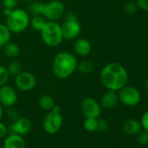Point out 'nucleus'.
<instances>
[{
	"label": "nucleus",
	"instance_id": "1",
	"mask_svg": "<svg viewBox=\"0 0 148 148\" xmlns=\"http://www.w3.org/2000/svg\"><path fill=\"white\" fill-rule=\"evenodd\" d=\"M100 80L107 90L118 92L126 86L128 73L126 69L119 63L111 62L106 64L101 70Z\"/></svg>",
	"mask_w": 148,
	"mask_h": 148
},
{
	"label": "nucleus",
	"instance_id": "2",
	"mask_svg": "<svg viewBox=\"0 0 148 148\" xmlns=\"http://www.w3.org/2000/svg\"><path fill=\"white\" fill-rule=\"evenodd\" d=\"M78 63L76 56L69 51H60L57 53L51 64L54 76L59 79L70 78L77 71Z\"/></svg>",
	"mask_w": 148,
	"mask_h": 148
},
{
	"label": "nucleus",
	"instance_id": "3",
	"mask_svg": "<svg viewBox=\"0 0 148 148\" xmlns=\"http://www.w3.org/2000/svg\"><path fill=\"white\" fill-rule=\"evenodd\" d=\"M39 33L43 42L51 48L58 47L64 40L61 25L57 21L47 20Z\"/></svg>",
	"mask_w": 148,
	"mask_h": 148
},
{
	"label": "nucleus",
	"instance_id": "4",
	"mask_svg": "<svg viewBox=\"0 0 148 148\" xmlns=\"http://www.w3.org/2000/svg\"><path fill=\"white\" fill-rule=\"evenodd\" d=\"M31 17L25 10L15 8L6 17L5 25L12 33H21L25 32L30 25Z\"/></svg>",
	"mask_w": 148,
	"mask_h": 148
},
{
	"label": "nucleus",
	"instance_id": "5",
	"mask_svg": "<svg viewBox=\"0 0 148 148\" xmlns=\"http://www.w3.org/2000/svg\"><path fill=\"white\" fill-rule=\"evenodd\" d=\"M64 22L60 24L63 38L66 40H73L78 38L81 33V25L78 20L75 13L67 12L64 15Z\"/></svg>",
	"mask_w": 148,
	"mask_h": 148
},
{
	"label": "nucleus",
	"instance_id": "6",
	"mask_svg": "<svg viewBox=\"0 0 148 148\" xmlns=\"http://www.w3.org/2000/svg\"><path fill=\"white\" fill-rule=\"evenodd\" d=\"M63 116L60 106L56 105L51 111H48L43 120V128L48 134H55L61 129Z\"/></svg>",
	"mask_w": 148,
	"mask_h": 148
},
{
	"label": "nucleus",
	"instance_id": "7",
	"mask_svg": "<svg viewBox=\"0 0 148 148\" xmlns=\"http://www.w3.org/2000/svg\"><path fill=\"white\" fill-rule=\"evenodd\" d=\"M65 12V6L60 0H51L45 4L43 16L48 21H58L62 18Z\"/></svg>",
	"mask_w": 148,
	"mask_h": 148
},
{
	"label": "nucleus",
	"instance_id": "8",
	"mask_svg": "<svg viewBox=\"0 0 148 148\" xmlns=\"http://www.w3.org/2000/svg\"><path fill=\"white\" fill-rule=\"evenodd\" d=\"M118 95L119 100L126 106H135L141 99L139 91L137 88L129 86H125L119 90Z\"/></svg>",
	"mask_w": 148,
	"mask_h": 148
},
{
	"label": "nucleus",
	"instance_id": "9",
	"mask_svg": "<svg viewBox=\"0 0 148 148\" xmlns=\"http://www.w3.org/2000/svg\"><path fill=\"white\" fill-rule=\"evenodd\" d=\"M14 83L18 90L22 92H30L35 88L37 85V79L33 73L22 71L15 76Z\"/></svg>",
	"mask_w": 148,
	"mask_h": 148
},
{
	"label": "nucleus",
	"instance_id": "10",
	"mask_svg": "<svg viewBox=\"0 0 148 148\" xmlns=\"http://www.w3.org/2000/svg\"><path fill=\"white\" fill-rule=\"evenodd\" d=\"M82 114L86 118H95L98 119L101 114L100 104L92 97L85 98L80 104Z\"/></svg>",
	"mask_w": 148,
	"mask_h": 148
},
{
	"label": "nucleus",
	"instance_id": "11",
	"mask_svg": "<svg viewBox=\"0 0 148 148\" xmlns=\"http://www.w3.org/2000/svg\"><path fill=\"white\" fill-rule=\"evenodd\" d=\"M18 101L16 90L7 84L0 87V104L5 107H12Z\"/></svg>",
	"mask_w": 148,
	"mask_h": 148
},
{
	"label": "nucleus",
	"instance_id": "12",
	"mask_svg": "<svg viewBox=\"0 0 148 148\" xmlns=\"http://www.w3.org/2000/svg\"><path fill=\"white\" fill-rule=\"evenodd\" d=\"M32 130L31 121L25 117H19L18 119L12 122L10 125L11 133H15L18 135H25Z\"/></svg>",
	"mask_w": 148,
	"mask_h": 148
},
{
	"label": "nucleus",
	"instance_id": "13",
	"mask_svg": "<svg viewBox=\"0 0 148 148\" xmlns=\"http://www.w3.org/2000/svg\"><path fill=\"white\" fill-rule=\"evenodd\" d=\"M119 95L116 91L107 90L100 99V106L106 109H113L119 103Z\"/></svg>",
	"mask_w": 148,
	"mask_h": 148
},
{
	"label": "nucleus",
	"instance_id": "14",
	"mask_svg": "<svg viewBox=\"0 0 148 148\" xmlns=\"http://www.w3.org/2000/svg\"><path fill=\"white\" fill-rule=\"evenodd\" d=\"M73 51L76 55L85 57L92 51V45L90 41L86 38H76L73 44Z\"/></svg>",
	"mask_w": 148,
	"mask_h": 148
},
{
	"label": "nucleus",
	"instance_id": "15",
	"mask_svg": "<svg viewBox=\"0 0 148 148\" xmlns=\"http://www.w3.org/2000/svg\"><path fill=\"white\" fill-rule=\"evenodd\" d=\"M4 148H26L25 141L21 135L11 133L5 138Z\"/></svg>",
	"mask_w": 148,
	"mask_h": 148
},
{
	"label": "nucleus",
	"instance_id": "16",
	"mask_svg": "<svg viewBox=\"0 0 148 148\" xmlns=\"http://www.w3.org/2000/svg\"><path fill=\"white\" fill-rule=\"evenodd\" d=\"M140 122L134 119H129L123 124V131L129 135H135L140 132Z\"/></svg>",
	"mask_w": 148,
	"mask_h": 148
},
{
	"label": "nucleus",
	"instance_id": "17",
	"mask_svg": "<svg viewBox=\"0 0 148 148\" xmlns=\"http://www.w3.org/2000/svg\"><path fill=\"white\" fill-rule=\"evenodd\" d=\"M45 3H42V2H38V1H34V0H33V1L29 3V5L27 6L26 12H28L30 17L38 16V15H43L44 8H45Z\"/></svg>",
	"mask_w": 148,
	"mask_h": 148
},
{
	"label": "nucleus",
	"instance_id": "18",
	"mask_svg": "<svg viewBox=\"0 0 148 148\" xmlns=\"http://www.w3.org/2000/svg\"><path fill=\"white\" fill-rule=\"evenodd\" d=\"M2 50H3V52H4L5 56L9 58H16L20 53L19 46L17 44L12 43L11 41L9 43H7L2 48Z\"/></svg>",
	"mask_w": 148,
	"mask_h": 148
},
{
	"label": "nucleus",
	"instance_id": "19",
	"mask_svg": "<svg viewBox=\"0 0 148 148\" xmlns=\"http://www.w3.org/2000/svg\"><path fill=\"white\" fill-rule=\"evenodd\" d=\"M38 105L39 107L45 111H51L55 106H56V102L55 99L52 96L48 95V94H45L39 97L38 99Z\"/></svg>",
	"mask_w": 148,
	"mask_h": 148
},
{
	"label": "nucleus",
	"instance_id": "20",
	"mask_svg": "<svg viewBox=\"0 0 148 148\" xmlns=\"http://www.w3.org/2000/svg\"><path fill=\"white\" fill-rule=\"evenodd\" d=\"M12 33L5 24H0V50L11 41Z\"/></svg>",
	"mask_w": 148,
	"mask_h": 148
},
{
	"label": "nucleus",
	"instance_id": "21",
	"mask_svg": "<svg viewBox=\"0 0 148 148\" xmlns=\"http://www.w3.org/2000/svg\"><path fill=\"white\" fill-rule=\"evenodd\" d=\"M46 22H47V19L43 15L33 16V17H31V19H30V26L35 32H39Z\"/></svg>",
	"mask_w": 148,
	"mask_h": 148
},
{
	"label": "nucleus",
	"instance_id": "22",
	"mask_svg": "<svg viewBox=\"0 0 148 148\" xmlns=\"http://www.w3.org/2000/svg\"><path fill=\"white\" fill-rule=\"evenodd\" d=\"M77 71L82 74H90L93 71V64L89 60H82L78 63Z\"/></svg>",
	"mask_w": 148,
	"mask_h": 148
},
{
	"label": "nucleus",
	"instance_id": "23",
	"mask_svg": "<svg viewBox=\"0 0 148 148\" xmlns=\"http://www.w3.org/2000/svg\"><path fill=\"white\" fill-rule=\"evenodd\" d=\"M6 68H7V71L10 75H12L14 77L23 71V67H22V64H20V62L18 60H15V59L12 60Z\"/></svg>",
	"mask_w": 148,
	"mask_h": 148
},
{
	"label": "nucleus",
	"instance_id": "24",
	"mask_svg": "<svg viewBox=\"0 0 148 148\" xmlns=\"http://www.w3.org/2000/svg\"><path fill=\"white\" fill-rule=\"evenodd\" d=\"M98 119L95 118H86L84 121V128L89 132H93L97 131Z\"/></svg>",
	"mask_w": 148,
	"mask_h": 148
},
{
	"label": "nucleus",
	"instance_id": "25",
	"mask_svg": "<svg viewBox=\"0 0 148 148\" xmlns=\"http://www.w3.org/2000/svg\"><path fill=\"white\" fill-rule=\"evenodd\" d=\"M10 79V74L7 71V68L4 65L0 64V87L6 85Z\"/></svg>",
	"mask_w": 148,
	"mask_h": 148
},
{
	"label": "nucleus",
	"instance_id": "26",
	"mask_svg": "<svg viewBox=\"0 0 148 148\" xmlns=\"http://www.w3.org/2000/svg\"><path fill=\"white\" fill-rule=\"evenodd\" d=\"M137 140L140 145H148V132L145 130L139 132Z\"/></svg>",
	"mask_w": 148,
	"mask_h": 148
},
{
	"label": "nucleus",
	"instance_id": "27",
	"mask_svg": "<svg viewBox=\"0 0 148 148\" xmlns=\"http://www.w3.org/2000/svg\"><path fill=\"white\" fill-rule=\"evenodd\" d=\"M137 9H138V5L137 4L133 3V2H127L125 6H124V11L125 13L129 14V15H132V14H134L136 12H137Z\"/></svg>",
	"mask_w": 148,
	"mask_h": 148
},
{
	"label": "nucleus",
	"instance_id": "28",
	"mask_svg": "<svg viewBox=\"0 0 148 148\" xmlns=\"http://www.w3.org/2000/svg\"><path fill=\"white\" fill-rule=\"evenodd\" d=\"M109 128V123L107 120L103 119H98V124H97V131L99 132H105L108 130Z\"/></svg>",
	"mask_w": 148,
	"mask_h": 148
},
{
	"label": "nucleus",
	"instance_id": "29",
	"mask_svg": "<svg viewBox=\"0 0 148 148\" xmlns=\"http://www.w3.org/2000/svg\"><path fill=\"white\" fill-rule=\"evenodd\" d=\"M19 0H2V4L4 8H8V9H15L18 4Z\"/></svg>",
	"mask_w": 148,
	"mask_h": 148
},
{
	"label": "nucleus",
	"instance_id": "30",
	"mask_svg": "<svg viewBox=\"0 0 148 148\" xmlns=\"http://www.w3.org/2000/svg\"><path fill=\"white\" fill-rule=\"evenodd\" d=\"M140 125L141 127L144 128V130L148 132V111H146L141 117L140 120Z\"/></svg>",
	"mask_w": 148,
	"mask_h": 148
},
{
	"label": "nucleus",
	"instance_id": "31",
	"mask_svg": "<svg viewBox=\"0 0 148 148\" xmlns=\"http://www.w3.org/2000/svg\"><path fill=\"white\" fill-rule=\"evenodd\" d=\"M10 108H11V109H10L9 112H8V117H9V119H10L12 121H14V120L18 119L20 116H19L18 112L16 109H14V108H12V107H10Z\"/></svg>",
	"mask_w": 148,
	"mask_h": 148
},
{
	"label": "nucleus",
	"instance_id": "32",
	"mask_svg": "<svg viewBox=\"0 0 148 148\" xmlns=\"http://www.w3.org/2000/svg\"><path fill=\"white\" fill-rule=\"evenodd\" d=\"M8 133V128L7 126L0 121V138H5L7 136Z\"/></svg>",
	"mask_w": 148,
	"mask_h": 148
},
{
	"label": "nucleus",
	"instance_id": "33",
	"mask_svg": "<svg viewBox=\"0 0 148 148\" xmlns=\"http://www.w3.org/2000/svg\"><path fill=\"white\" fill-rule=\"evenodd\" d=\"M136 4L138 8L144 11H148V0H137Z\"/></svg>",
	"mask_w": 148,
	"mask_h": 148
},
{
	"label": "nucleus",
	"instance_id": "34",
	"mask_svg": "<svg viewBox=\"0 0 148 148\" xmlns=\"http://www.w3.org/2000/svg\"><path fill=\"white\" fill-rule=\"evenodd\" d=\"M3 114H4V109H3V106L0 104V119H2L3 117Z\"/></svg>",
	"mask_w": 148,
	"mask_h": 148
},
{
	"label": "nucleus",
	"instance_id": "35",
	"mask_svg": "<svg viewBox=\"0 0 148 148\" xmlns=\"http://www.w3.org/2000/svg\"><path fill=\"white\" fill-rule=\"evenodd\" d=\"M145 87L146 91H148V79H147V80L145 81Z\"/></svg>",
	"mask_w": 148,
	"mask_h": 148
},
{
	"label": "nucleus",
	"instance_id": "36",
	"mask_svg": "<svg viewBox=\"0 0 148 148\" xmlns=\"http://www.w3.org/2000/svg\"><path fill=\"white\" fill-rule=\"evenodd\" d=\"M20 1H23V2H25V3H30V2L33 1V0H20Z\"/></svg>",
	"mask_w": 148,
	"mask_h": 148
}]
</instances>
